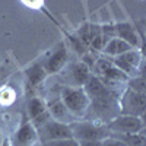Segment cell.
<instances>
[{
    "mask_svg": "<svg viewBox=\"0 0 146 146\" xmlns=\"http://www.w3.org/2000/svg\"><path fill=\"white\" fill-rule=\"evenodd\" d=\"M89 108L101 121H107L108 123L110 120H113L114 117H117L120 114L118 96L111 89L110 92H107L101 96L89 98Z\"/></svg>",
    "mask_w": 146,
    "mask_h": 146,
    "instance_id": "1",
    "label": "cell"
},
{
    "mask_svg": "<svg viewBox=\"0 0 146 146\" xmlns=\"http://www.w3.org/2000/svg\"><path fill=\"white\" fill-rule=\"evenodd\" d=\"M62 100L69 111L76 118H82L89 111V96L83 88L75 86H63L62 88Z\"/></svg>",
    "mask_w": 146,
    "mask_h": 146,
    "instance_id": "2",
    "label": "cell"
},
{
    "mask_svg": "<svg viewBox=\"0 0 146 146\" xmlns=\"http://www.w3.org/2000/svg\"><path fill=\"white\" fill-rule=\"evenodd\" d=\"M118 107H120V114L143 117L146 108V94L127 88L123 92V95L118 96Z\"/></svg>",
    "mask_w": 146,
    "mask_h": 146,
    "instance_id": "3",
    "label": "cell"
},
{
    "mask_svg": "<svg viewBox=\"0 0 146 146\" xmlns=\"http://www.w3.org/2000/svg\"><path fill=\"white\" fill-rule=\"evenodd\" d=\"M110 133H118V135H133L145 130V120L143 117L129 115V114H118L113 120H110L107 126Z\"/></svg>",
    "mask_w": 146,
    "mask_h": 146,
    "instance_id": "4",
    "label": "cell"
},
{
    "mask_svg": "<svg viewBox=\"0 0 146 146\" xmlns=\"http://www.w3.org/2000/svg\"><path fill=\"white\" fill-rule=\"evenodd\" d=\"M73 139L78 142L82 140H104L108 137L111 133L108 131L105 126H100L95 123H89V121H75L70 124Z\"/></svg>",
    "mask_w": 146,
    "mask_h": 146,
    "instance_id": "5",
    "label": "cell"
},
{
    "mask_svg": "<svg viewBox=\"0 0 146 146\" xmlns=\"http://www.w3.org/2000/svg\"><path fill=\"white\" fill-rule=\"evenodd\" d=\"M36 131H38V139L41 140V143L73 137L70 124L60 123V121H56L53 118H48L41 126H38L36 127Z\"/></svg>",
    "mask_w": 146,
    "mask_h": 146,
    "instance_id": "6",
    "label": "cell"
},
{
    "mask_svg": "<svg viewBox=\"0 0 146 146\" xmlns=\"http://www.w3.org/2000/svg\"><path fill=\"white\" fill-rule=\"evenodd\" d=\"M142 51L137 48H130L129 51L114 57L113 64L124 72L129 78L139 76L142 73Z\"/></svg>",
    "mask_w": 146,
    "mask_h": 146,
    "instance_id": "7",
    "label": "cell"
},
{
    "mask_svg": "<svg viewBox=\"0 0 146 146\" xmlns=\"http://www.w3.org/2000/svg\"><path fill=\"white\" fill-rule=\"evenodd\" d=\"M92 72L89 70L88 66H85L82 62L72 63L64 67L63 76L66 80V86H75V88H82L85 83L91 78Z\"/></svg>",
    "mask_w": 146,
    "mask_h": 146,
    "instance_id": "8",
    "label": "cell"
},
{
    "mask_svg": "<svg viewBox=\"0 0 146 146\" xmlns=\"http://www.w3.org/2000/svg\"><path fill=\"white\" fill-rule=\"evenodd\" d=\"M69 62V54H67V48L64 44H60L57 47V50L45 60V63L42 64L47 75H54V73L63 72V69L67 66Z\"/></svg>",
    "mask_w": 146,
    "mask_h": 146,
    "instance_id": "9",
    "label": "cell"
},
{
    "mask_svg": "<svg viewBox=\"0 0 146 146\" xmlns=\"http://www.w3.org/2000/svg\"><path fill=\"white\" fill-rule=\"evenodd\" d=\"M40 142L38 131L28 120H23L15 135V146H35Z\"/></svg>",
    "mask_w": 146,
    "mask_h": 146,
    "instance_id": "10",
    "label": "cell"
},
{
    "mask_svg": "<svg viewBox=\"0 0 146 146\" xmlns=\"http://www.w3.org/2000/svg\"><path fill=\"white\" fill-rule=\"evenodd\" d=\"M115 27V36L120 40H123L124 42H127L131 48H137L140 50L142 48V38L140 35L137 34L136 28L131 25L129 22H121V23H117Z\"/></svg>",
    "mask_w": 146,
    "mask_h": 146,
    "instance_id": "11",
    "label": "cell"
},
{
    "mask_svg": "<svg viewBox=\"0 0 146 146\" xmlns=\"http://www.w3.org/2000/svg\"><path fill=\"white\" fill-rule=\"evenodd\" d=\"M47 111H48V114H50V117L53 120L60 121V123L72 124V123L76 121V117L69 111V108L64 105V102L62 100H56L50 105H47Z\"/></svg>",
    "mask_w": 146,
    "mask_h": 146,
    "instance_id": "12",
    "label": "cell"
},
{
    "mask_svg": "<svg viewBox=\"0 0 146 146\" xmlns=\"http://www.w3.org/2000/svg\"><path fill=\"white\" fill-rule=\"evenodd\" d=\"M86 92V95L89 98H95V96H101L107 92L111 91V88H108L107 85L96 76V75H91V78L88 79V82L82 86Z\"/></svg>",
    "mask_w": 146,
    "mask_h": 146,
    "instance_id": "13",
    "label": "cell"
},
{
    "mask_svg": "<svg viewBox=\"0 0 146 146\" xmlns=\"http://www.w3.org/2000/svg\"><path fill=\"white\" fill-rule=\"evenodd\" d=\"M130 48H131V47H130L127 42H124L123 40H120V38H117V36H115V38L110 40V41L104 45L102 53H104L105 56L117 57V56H120V54H123V53L129 51Z\"/></svg>",
    "mask_w": 146,
    "mask_h": 146,
    "instance_id": "14",
    "label": "cell"
},
{
    "mask_svg": "<svg viewBox=\"0 0 146 146\" xmlns=\"http://www.w3.org/2000/svg\"><path fill=\"white\" fill-rule=\"evenodd\" d=\"M45 78H47V72H45L44 66L40 64V63L32 64V66L27 70V79H28V83L31 85L32 88L38 86L41 82H44Z\"/></svg>",
    "mask_w": 146,
    "mask_h": 146,
    "instance_id": "15",
    "label": "cell"
},
{
    "mask_svg": "<svg viewBox=\"0 0 146 146\" xmlns=\"http://www.w3.org/2000/svg\"><path fill=\"white\" fill-rule=\"evenodd\" d=\"M110 136L120 139L121 142H124L127 146H146V137H145L143 131L133 133V135H118V133H111Z\"/></svg>",
    "mask_w": 146,
    "mask_h": 146,
    "instance_id": "16",
    "label": "cell"
},
{
    "mask_svg": "<svg viewBox=\"0 0 146 146\" xmlns=\"http://www.w3.org/2000/svg\"><path fill=\"white\" fill-rule=\"evenodd\" d=\"M27 108H28V115H29V118L34 120V118H36L38 115H41L42 113L47 111V104H45L41 98H36V96H34V98H31V100L28 101Z\"/></svg>",
    "mask_w": 146,
    "mask_h": 146,
    "instance_id": "17",
    "label": "cell"
},
{
    "mask_svg": "<svg viewBox=\"0 0 146 146\" xmlns=\"http://www.w3.org/2000/svg\"><path fill=\"white\" fill-rule=\"evenodd\" d=\"M69 41H70V47H72L79 56H82V54H85V53L88 51V47L78 38L76 34H75V35H69Z\"/></svg>",
    "mask_w": 146,
    "mask_h": 146,
    "instance_id": "18",
    "label": "cell"
},
{
    "mask_svg": "<svg viewBox=\"0 0 146 146\" xmlns=\"http://www.w3.org/2000/svg\"><path fill=\"white\" fill-rule=\"evenodd\" d=\"M15 101V92L12 88L9 86H5L2 88V91H0V102L5 104V105H9Z\"/></svg>",
    "mask_w": 146,
    "mask_h": 146,
    "instance_id": "19",
    "label": "cell"
},
{
    "mask_svg": "<svg viewBox=\"0 0 146 146\" xmlns=\"http://www.w3.org/2000/svg\"><path fill=\"white\" fill-rule=\"evenodd\" d=\"M42 146H79V142L72 137V139H60V140L44 142Z\"/></svg>",
    "mask_w": 146,
    "mask_h": 146,
    "instance_id": "20",
    "label": "cell"
},
{
    "mask_svg": "<svg viewBox=\"0 0 146 146\" xmlns=\"http://www.w3.org/2000/svg\"><path fill=\"white\" fill-rule=\"evenodd\" d=\"M101 146H127V145L124 142H121L120 139H117V137L108 136L104 140H101Z\"/></svg>",
    "mask_w": 146,
    "mask_h": 146,
    "instance_id": "21",
    "label": "cell"
},
{
    "mask_svg": "<svg viewBox=\"0 0 146 146\" xmlns=\"http://www.w3.org/2000/svg\"><path fill=\"white\" fill-rule=\"evenodd\" d=\"M79 146H101V140H82Z\"/></svg>",
    "mask_w": 146,
    "mask_h": 146,
    "instance_id": "22",
    "label": "cell"
},
{
    "mask_svg": "<svg viewBox=\"0 0 146 146\" xmlns=\"http://www.w3.org/2000/svg\"><path fill=\"white\" fill-rule=\"evenodd\" d=\"M0 146H13V143H12V140L9 139V137H5L3 139V142H2V145Z\"/></svg>",
    "mask_w": 146,
    "mask_h": 146,
    "instance_id": "23",
    "label": "cell"
},
{
    "mask_svg": "<svg viewBox=\"0 0 146 146\" xmlns=\"http://www.w3.org/2000/svg\"><path fill=\"white\" fill-rule=\"evenodd\" d=\"M3 139H5V137H3V135H2V130H0V145H2V142H3Z\"/></svg>",
    "mask_w": 146,
    "mask_h": 146,
    "instance_id": "24",
    "label": "cell"
}]
</instances>
